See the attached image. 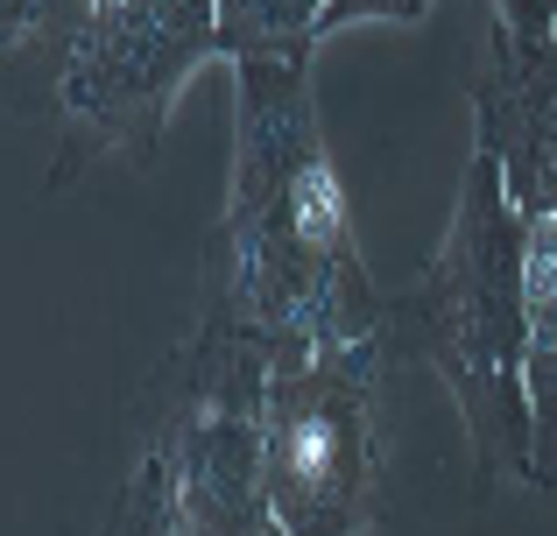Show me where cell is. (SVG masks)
<instances>
[{"label":"cell","instance_id":"obj_5","mask_svg":"<svg viewBox=\"0 0 557 536\" xmlns=\"http://www.w3.org/2000/svg\"><path fill=\"white\" fill-rule=\"evenodd\" d=\"M212 57H226V42L219 8L205 0H92L85 36L57 78L71 149L149 163L163 149L184 78Z\"/></svg>","mask_w":557,"mask_h":536},{"label":"cell","instance_id":"obj_4","mask_svg":"<svg viewBox=\"0 0 557 536\" xmlns=\"http://www.w3.org/2000/svg\"><path fill=\"white\" fill-rule=\"evenodd\" d=\"M374 367L360 346H275L269 360V501L283 536H368L374 515Z\"/></svg>","mask_w":557,"mask_h":536},{"label":"cell","instance_id":"obj_1","mask_svg":"<svg viewBox=\"0 0 557 536\" xmlns=\"http://www.w3.org/2000/svg\"><path fill=\"white\" fill-rule=\"evenodd\" d=\"M205 289L233 303L269 346L381 339L388 303L360 269L354 220L311 107V64L233 71V198L212 226Z\"/></svg>","mask_w":557,"mask_h":536},{"label":"cell","instance_id":"obj_8","mask_svg":"<svg viewBox=\"0 0 557 536\" xmlns=\"http://www.w3.org/2000/svg\"><path fill=\"white\" fill-rule=\"evenodd\" d=\"M325 0H219V42L233 64H311Z\"/></svg>","mask_w":557,"mask_h":536},{"label":"cell","instance_id":"obj_2","mask_svg":"<svg viewBox=\"0 0 557 536\" xmlns=\"http://www.w3.org/2000/svg\"><path fill=\"white\" fill-rule=\"evenodd\" d=\"M381 346L417 353L431 374H445V388L466 410L480 481H502V473L530 481L536 431L530 382H522V360H530V226L508 205L502 170L480 149L437 262L423 269V283L388 297Z\"/></svg>","mask_w":557,"mask_h":536},{"label":"cell","instance_id":"obj_10","mask_svg":"<svg viewBox=\"0 0 557 536\" xmlns=\"http://www.w3.org/2000/svg\"><path fill=\"white\" fill-rule=\"evenodd\" d=\"M275 536H283V529H275Z\"/></svg>","mask_w":557,"mask_h":536},{"label":"cell","instance_id":"obj_6","mask_svg":"<svg viewBox=\"0 0 557 536\" xmlns=\"http://www.w3.org/2000/svg\"><path fill=\"white\" fill-rule=\"evenodd\" d=\"M473 113L480 155L502 170V191L522 212V226L557 220V36H516L494 14L487 64L473 78Z\"/></svg>","mask_w":557,"mask_h":536},{"label":"cell","instance_id":"obj_7","mask_svg":"<svg viewBox=\"0 0 557 536\" xmlns=\"http://www.w3.org/2000/svg\"><path fill=\"white\" fill-rule=\"evenodd\" d=\"M530 431H536V459H530V487H557V220L530 226Z\"/></svg>","mask_w":557,"mask_h":536},{"label":"cell","instance_id":"obj_3","mask_svg":"<svg viewBox=\"0 0 557 536\" xmlns=\"http://www.w3.org/2000/svg\"><path fill=\"white\" fill-rule=\"evenodd\" d=\"M269 360L275 346L205 289V317L156 367L149 452L177 487V536H275L269 501Z\"/></svg>","mask_w":557,"mask_h":536},{"label":"cell","instance_id":"obj_9","mask_svg":"<svg viewBox=\"0 0 557 536\" xmlns=\"http://www.w3.org/2000/svg\"><path fill=\"white\" fill-rule=\"evenodd\" d=\"M99 536H177V487H170V466L156 452H141L135 481L107 509V529Z\"/></svg>","mask_w":557,"mask_h":536}]
</instances>
